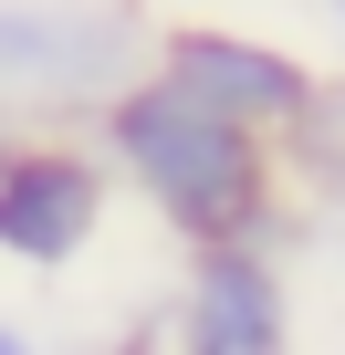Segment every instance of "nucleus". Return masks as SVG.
Returning a JSON list of instances; mask_svg holds the SVG:
<instances>
[{"mask_svg": "<svg viewBox=\"0 0 345 355\" xmlns=\"http://www.w3.org/2000/svg\"><path fill=\"white\" fill-rule=\"evenodd\" d=\"M272 146H283V178H303L314 199H345V84L314 73V105H303Z\"/></svg>", "mask_w": 345, "mask_h": 355, "instance_id": "nucleus-6", "label": "nucleus"}, {"mask_svg": "<svg viewBox=\"0 0 345 355\" xmlns=\"http://www.w3.org/2000/svg\"><path fill=\"white\" fill-rule=\"evenodd\" d=\"M0 355H42V334H32L22 313H0Z\"/></svg>", "mask_w": 345, "mask_h": 355, "instance_id": "nucleus-7", "label": "nucleus"}, {"mask_svg": "<svg viewBox=\"0 0 345 355\" xmlns=\"http://www.w3.org/2000/svg\"><path fill=\"white\" fill-rule=\"evenodd\" d=\"M303 11H314V21L335 32V42H345V0H303Z\"/></svg>", "mask_w": 345, "mask_h": 355, "instance_id": "nucleus-9", "label": "nucleus"}, {"mask_svg": "<svg viewBox=\"0 0 345 355\" xmlns=\"http://www.w3.org/2000/svg\"><path fill=\"white\" fill-rule=\"evenodd\" d=\"M146 73H167L189 105L251 125V136H283L303 105H314V63L272 32H230V21H157L146 32Z\"/></svg>", "mask_w": 345, "mask_h": 355, "instance_id": "nucleus-4", "label": "nucleus"}, {"mask_svg": "<svg viewBox=\"0 0 345 355\" xmlns=\"http://www.w3.org/2000/svg\"><path fill=\"white\" fill-rule=\"evenodd\" d=\"M126 73H146V21L126 0H0V105L11 115H94Z\"/></svg>", "mask_w": 345, "mask_h": 355, "instance_id": "nucleus-2", "label": "nucleus"}, {"mask_svg": "<svg viewBox=\"0 0 345 355\" xmlns=\"http://www.w3.org/2000/svg\"><path fill=\"white\" fill-rule=\"evenodd\" d=\"M94 146L157 209V230L189 241V251H210V241H272L283 230V189H293L283 146L251 136V125H230V115H210V105H189L167 73H126L94 105Z\"/></svg>", "mask_w": 345, "mask_h": 355, "instance_id": "nucleus-1", "label": "nucleus"}, {"mask_svg": "<svg viewBox=\"0 0 345 355\" xmlns=\"http://www.w3.org/2000/svg\"><path fill=\"white\" fill-rule=\"evenodd\" d=\"M11 136H22V115H11V105H0V146H11Z\"/></svg>", "mask_w": 345, "mask_h": 355, "instance_id": "nucleus-10", "label": "nucleus"}, {"mask_svg": "<svg viewBox=\"0 0 345 355\" xmlns=\"http://www.w3.org/2000/svg\"><path fill=\"white\" fill-rule=\"evenodd\" d=\"M105 355H157V334H146V324H126V334H115Z\"/></svg>", "mask_w": 345, "mask_h": 355, "instance_id": "nucleus-8", "label": "nucleus"}, {"mask_svg": "<svg viewBox=\"0 0 345 355\" xmlns=\"http://www.w3.org/2000/svg\"><path fill=\"white\" fill-rule=\"evenodd\" d=\"M115 167L84 136H11L0 146V261L22 272H74L105 241Z\"/></svg>", "mask_w": 345, "mask_h": 355, "instance_id": "nucleus-3", "label": "nucleus"}, {"mask_svg": "<svg viewBox=\"0 0 345 355\" xmlns=\"http://www.w3.org/2000/svg\"><path fill=\"white\" fill-rule=\"evenodd\" d=\"M178 355H293V303L272 272V241H210L178 282Z\"/></svg>", "mask_w": 345, "mask_h": 355, "instance_id": "nucleus-5", "label": "nucleus"}]
</instances>
